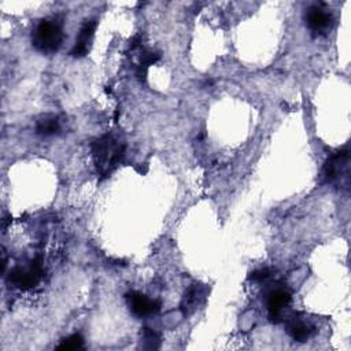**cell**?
<instances>
[{
	"mask_svg": "<svg viewBox=\"0 0 351 351\" xmlns=\"http://www.w3.org/2000/svg\"><path fill=\"white\" fill-rule=\"evenodd\" d=\"M43 276V266L38 259L33 261L29 267H14L8 274V282L21 289H29L38 284Z\"/></svg>",
	"mask_w": 351,
	"mask_h": 351,
	"instance_id": "277c9868",
	"label": "cell"
},
{
	"mask_svg": "<svg viewBox=\"0 0 351 351\" xmlns=\"http://www.w3.org/2000/svg\"><path fill=\"white\" fill-rule=\"evenodd\" d=\"M59 129H60L59 119H58V117H55L52 114L41 115L36 122V133L43 137L53 136L59 132Z\"/></svg>",
	"mask_w": 351,
	"mask_h": 351,
	"instance_id": "30bf717a",
	"label": "cell"
},
{
	"mask_svg": "<svg viewBox=\"0 0 351 351\" xmlns=\"http://www.w3.org/2000/svg\"><path fill=\"white\" fill-rule=\"evenodd\" d=\"M291 293L284 288H276L266 296V306L269 311V321L280 324L282 321V310L291 303Z\"/></svg>",
	"mask_w": 351,
	"mask_h": 351,
	"instance_id": "52a82bcc",
	"label": "cell"
},
{
	"mask_svg": "<svg viewBox=\"0 0 351 351\" xmlns=\"http://www.w3.org/2000/svg\"><path fill=\"white\" fill-rule=\"evenodd\" d=\"M304 18H306V23H307L310 32L314 34L326 33L333 23L332 14L328 12V10H325L319 4H313L311 7H308Z\"/></svg>",
	"mask_w": 351,
	"mask_h": 351,
	"instance_id": "8992f818",
	"label": "cell"
},
{
	"mask_svg": "<svg viewBox=\"0 0 351 351\" xmlns=\"http://www.w3.org/2000/svg\"><path fill=\"white\" fill-rule=\"evenodd\" d=\"M95 29H96V21L95 19H88L82 23V26L80 29V33L75 38V44L70 51L71 56L82 58L89 52L92 40H93V34H95Z\"/></svg>",
	"mask_w": 351,
	"mask_h": 351,
	"instance_id": "ba28073f",
	"label": "cell"
},
{
	"mask_svg": "<svg viewBox=\"0 0 351 351\" xmlns=\"http://www.w3.org/2000/svg\"><path fill=\"white\" fill-rule=\"evenodd\" d=\"M125 298H126V303L130 313L137 318H143L149 314H156L162 306L159 300H152L147 298L144 293L137 291H132L126 293Z\"/></svg>",
	"mask_w": 351,
	"mask_h": 351,
	"instance_id": "5b68a950",
	"label": "cell"
},
{
	"mask_svg": "<svg viewBox=\"0 0 351 351\" xmlns=\"http://www.w3.org/2000/svg\"><path fill=\"white\" fill-rule=\"evenodd\" d=\"M95 163L101 176H108L119 163L125 152V144L117 141L112 134H103L90 145Z\"/></svg>",
	"mask_w": 351,
	"mask_h": 351,
	"instance_id": "6da1fadb",
	"label": "cell"
},
{
	"mask_svg": "<svg viewBox=\"0 0 351 351\" xmlns=\"http://www.w3.org/2000/svg\"><path fill=\"white\" fill-rule=\"evenodd\" d=\"M84 347V339L80 333H74L70 335L69 337L62 339V341L58 344V350L60 351H74V350H80Z\"/></svg>",
	"mask_w": 351,
	"mask_h": 351,
	"instance_id": "7c38bea8",
	"label": "cell"
},
{
	"mask_svg": "<svg viewBox=\"0 0 351 351\" xmlns=\"http://www.w3.org/2000/svg\"><path fill=\"white\" fill-rule=\"evenodd\" d=\"M63 43L62 26L52 19L40 21L32 32L33 47L43 53L56 52Z\"/></svg>",
	"mask_w": 351,
	"mask_h": 351,
	"instance_id": "7a4b0ae2",
	"label": "cell"
},
{
	"mask_svg": "<svg viewBox=\"0 0 351 351\" xmlns=\"http://www.w3.org/2000/svg\"><path fill=\"white\" fill-rule=\"evenodd\" d=\"M269 277V270L267 269H261V270H255L254 273H251L250 280L252 281H263Z\"/></svg>",
	"mask_w": 351,
	"mask_h": 351,
	"instance_id": "5bb4252c",
	"label": "cell"
},
{
	"mask_svg": "<svg viewBox=\"0 0 351 351\" xmlns=\"http://www.w3.org/2000/svg\"><path fill=\"white\" fill-rule=\"evenodd\" d=\"M287 332L295 341L303 343V341H307L315 333V326L299 318L298 315H295L291 319H288Z\"/></svg>",
	"mask_w": 351,
	"mask_h": 351,
	"instance_id": "9c48e42d",
	"label": "cell"
},
{
	"mask_svg": "<svg viewBox=\"0 0 351 351\" xmlns=\"http://www.w3.org/2000/svg\"><path fill=\"white\" fill-rule=\"evenodd\" d=\"M202 295L200 292V288L197 285H193L186 292H185V296L182 299V303H181V308L184 311V314H189L192 308H195V306L197 304V300H199V296Z\"/></svg>",
	"mask_w": 351,
	"mask_h": 351,
	"instance_id": "8fae6325",
	"label": "cell"
},
{
	"mask_svg": "<svg viewBox=\"0 0 351 351\" xmlns=\"http://www.w3.org/2000/svg\"><path fill=\"white\" fill-rule=\"evenodd\" d=\"M141 337H143L144 343H147L144 347H147V348H159L160 337H159V333H156L155 330H152L149 328H143Z\"/></svg>",
	"mask_w": 351,
	"mask_h": 351,
	"instance_id": "4fadbf2b",
	"label": "cell"
},
{
	"mask_svg": "<svg viewBox=\"0 0 351 351\" xmlns=\"http://www.w3.org/2000/svg\"><path fill=\"white\" fill-rule=\"evenodd\" d=\"M348 149L343 148L333 155H330L322 169V177L324 182L326 184H337L341 182V178L344 177L348 181Z\"/></svg>",
	"mask_w": 351,
	"mask_h": 351,
	"instance_id": "3957f363",
	"label": "cell"
}]
</instances>
